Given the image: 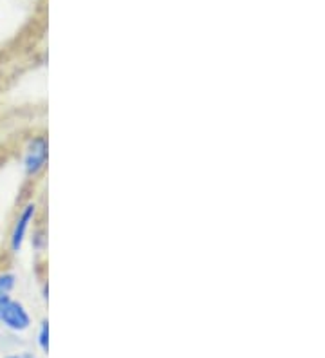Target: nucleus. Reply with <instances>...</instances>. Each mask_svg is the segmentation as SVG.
I'll return each instance as SVG.
<instances>
[{
	"instance_id": "obj_4",
	"label": "nucleus",
	"mask_w": 325,
	"mask_h": 358,
	"mask_svg": "<svg viewBox=\"0 0 325 358\" xmlns=\"http://www.w3.org/2000/svg\"><path fill=\"white\" fill-rule=\"evenodd\" d=\"M27 241L31 243V248L35 250V254H45V250H48V230H45L42 221H36Z\"/></svg>"
},
{
	"instance_id": "obj_10",
	"label": "nucleus",
	"mask_w": 325,
	"mask_h": 358,
	"mask_svg": "<svg viewBox=\"0 0 325 358\" xmlns=\"http://www.w3.org/2000/svg\"><path fill=\"white\" fill-rule=\"evenodd\" d=\"M35 358H36V357H35Z\"/></svg>"
},
{
	"instance_id": "obj_5",
	"label": "nucleus",
	"mask_w": 325,
	"mask_h": 358,
	"mask_svg": "<svg viewBox=\"0 0 325 358\" xmlns=\"http://www.w3.org/2000/svg\"><path fill=\"white\" fill-rule=\"evenodd\" d=\"M18 284V277L13 270H9V268H2L0 270V295H13V292L17 289Z\"/></svg>"
},
{
	"instance_id": "obj_7",
	"label": "nucleus",
	"mask_w": 325,
	"mask_h": 358,
	"mask_svg": "<svg viewBox=\"0 0 325 358\" xmlns=\"http://www.w3.org/2000/svg\"><path fill=\"white\" fill-rule=\"evenodd\" d=\"M40 295H42L43 301L48 302V299H49V284H48V279H42V289H40Z\"/></svg>"
},
{
	"instance_id": "obj_6",
	"label": "nucleus",
	"mask_w": 325,
	"mask_h": 358,
	"mask_svg": "<svg viewBox=\"0 0 325 358\" xmlns=\"http://www.w3.org/2000/svg\"><path fill=\"white\" fill-rule=\"evenodd\" d=\"M36 345L43 355L49 353V320L42 319L38 324V331H36Z\"/></svg>"
},
{
	"instance_id": "obj_2",
	"label": "nucleus",
	"mask_w": 325,
	"mask_h": 358,
	"mask_svg": "<svg viewBox=\"0 0 325 358\" xmlns=\"http://www.w3.org/2000/svg\"><path fill=\"white\" fill-rule=\"evenodd\" d=\"M40 203L35 197H27L26 201L18 206L17 214L11 219V227L8 234V252L9 255H20L24 246H26L29 234L33 227L38 221Z\"/></svg>"
},
{
	"instance_id": "obj_3",
	"label": "nucleus",
	"mask_w": 325,
	"mask_h": 358,
	"mask_svg": "<svg viewBox=\"0 0 325 358\" xmlns=\"http://www.w3.org/2000/svg\"><path fill=\"white\" fill-rule=\"evenodd\" d=\"M0 326L9 333L24 335L33 326V317L26 304L11 295L4 299V304L0 308Z\"/></svg>"
},
{
	"instance_id": "obj_8",
	"label": "nucleus",
	"mask_w": 325,
	"mask_h": 358,
	"mask_svg": "<svg viewBox=\"0 0 325 358\" xmlns=\"http://www.w3.org/2000/svg\"><path fill=\"white\" fill-rule=\"evenodd\" d=\"M4 358H22V353H13V355H6Z\"/></svg>"
},
{
	"instance_id": "obj_1",
	"label": "nucleus",
	"mask_w": 325,
	"mask_h": 358,
	"mask_svg": "<svg viewBox=\"0 0 325 358\" xmlns=\"http://www.w3.org/2000/svg\"><path fill=\"white\" fill-rule=\"evenodd\" d=\"M20 171L29 183L43 178L49 165V138L45 132H31L20 145Z\"/></svg>"
},
{
	"instance_id": "obj_9",
	"label": "nucleus",
	"mask_w": 325,
	"mask_h": 358,
	"mask_svg": "<svg viewBox=\"0 0 325 358\" xmlns=\"http://www.w3.org/2000/svg\"><path fill=\"white\" fill-rule=\"evenodd\" d=\"M27 2H31V4H42L45 0H27Z\"/></svg>"
}]
</instances>
